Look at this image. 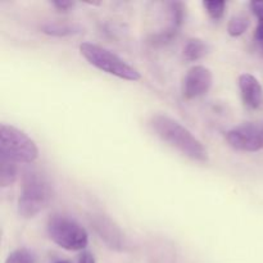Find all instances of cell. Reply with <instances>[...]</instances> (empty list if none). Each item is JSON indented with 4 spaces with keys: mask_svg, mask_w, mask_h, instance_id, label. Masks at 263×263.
Masks as SVG:
<instances>
[{
    "mask_svg": "<svg viewBox=\"0 0 263 263\" xmlns=\"http://www.w3.org/2000/svg\"><path fill=\"white\" fill-rule=\"evenodd\" d=\"M46 230L49 238L66 251H82L89 243L86 230L79 222L66 216L54 215L48 221Z\"/></svg>",
    "mask_w": 263,
    "mask_h": 263,
    "instance_id": "obj_5",
    "label": "cell"
},
{
    "mask_svg": "<svg viewBox=\"0 0 263 263\" xmlns=\"http://www.w3.org/2000/svg\"><path fill=\"white\" fill-rule=\"evenodd\" d=\"M41 31L44 33L53 36H69L79 33L81 31V27L77 25H69V23L62 22H48L41 26Z\"/></svg>",
    "mask_w": 263,
    "mask_h": 263,
    "instance_id": "obj_11",
    "label": "cell"
},
{
    "mask_svg": "<svg viewBox=\"0 0 263 263\" xmlns=\"http://www.w3.org/2000/svg\"><path fill=\"white\" fill-rule=\"evenodd\" d=\"M80 53L91 66L97 67L105 73L127 81H138L141 79L138 69L126 63L121 57L110 51L109 49L92 43H82L80 45Z\"/></svg>",
    "mask_w": 263,
    "mask_h": 263,
    "instance_id": "obj_3",
    "label": "cell"
},
{
    "mask_svg": "<svg viewBox=\"0 0 263 263\" xmlns=\"http://www.w3.org/2000/svg\"><path fill=\"white\" fill-rule=\"evenodd\" d=\"M18 176L17 163L0 157V186L7 187L15 182Z\"/></svg>",
    "mask_w": 263,
    "mask_h": 263,
    "instance_id": "obj_12",
    "label": "cell"
},
{
    "mask_svg": "<svg viewBox=\"0 0 263 263\" xmlns=\"http://www.w3.org/2000/svg\"><path fill=\"white\" fill-rule=\"evenodd\" d=\"M249 26V20L246 17V15H234L230 21H229L228 25V32L230 33L231 36L236 37V36L243 35L247 31Z\"/></svg>",
    "mask_w": 263,
    "mask_h": 263,
    "instance_id": "obj_13",
    "label": "cell"
},
{
    "mask_svg": "<svg viewBox=\"0 0 263 263\" xmlns=\"http://www.w3.org/2000/svg\"><path fill=\"white\" fill-rule=\"evenodd\" d=\"M51 263H69L68 261H55V262H51Z\"/></svg>",
    "mask_w": 263,
    "mask_h": 263,
    "instance_id": "obj_20",
    "label": "cell"
},
{
    "mask_svg": "<svg viewBox=\"0 0 263 263\" xmlns=\"http://www.w3.org/2000/svg\"><path fill=\"white\" fill-rule=\"evenodd\" d=\"M256 39L258 41H261V43H263V18H262V20H259L258 26H257Z\"/></svg>",
    "mask_w": 263,
    "mask_h": 263,
    "instance_id": "obj_19",
    "label": "cell"
},
{
    "mask_svg": "<svg viewBox=\"0 0 263 263\" xmlns=\"http://www.w3.org/2000/svg\"><path fill=\"white\" fill-rule=\"evenodd\" d=\"M151 126L164 143L187 158L197 162L208 161V152L202 141L175 118L167 115H154L151 118Z\"/></svg>",
    "mask_w": 263,
    "mask_h": 263,
    "instance_id": "obj_1",
    "label": "cell"
},
{
    "mask_svg": "<svg viewBox=\"0 0 263 263\" xmlns=\"http://www.w3.org/2000/svg\"><path fill=\"white\" fill-rule=\"evenodd\" d=\"M238 84L244 104L251 109H257L263 99V89L258 79L251 73H241Z\"/></svg>",
    "mask_w": 263,
    "mask_h": 263,
    "instance_id": "obj_9",
    "label": "cell"
},
{
    "mask_svg": "<svg viewBox=\"0 0 263 263\" xmlns=\"http://www.w3.org/2000/svg\"><path fill=\"white\" fill-rule=\"evenodd\" d=\"M208 44L202 39H190L184 46V58L187 62H195L202 59L208 53Z\"/></svg>",
    "mask_w": 263,
    "mask_h": 263,
    "instance_id": "obj_10",
    "label": "cell"
},
{
    "mask_svg": "<svg viewBox=\"0 0 263 263\" xmlns=\"http://www.w3.org/2000/svg\"><path fill=\"white\" fill-rule=\"evenodd\" d=\"M251 9L259 20L263 18V0H254L251 3Z\"/></svg>",
    "mask_w": 263,
    "mask_h": 263,
    "instance_id": "obj_16",
    "label": "cell"
},
{
    "mask_svg": "<svg viewBox=\"0 0 263 263\" xmlns=\"http://www.w3.org/2000/svg\"><path fill=\"white\" fill-rule=\"evenodd\" d=\"M5 263H36V256L30 249H15L8 256Z\"/></svg>",
    "mask_w": 263,
    "mask_h": 263,
    "instance_id": "obj_14",
    "label": "cell"
},
{
    "mask_svg": "<svg viewBox=\"0 0 263 263\" xmlns=\"http://www.w3.org/2000/svg\"><path fill=\"white\" fill-rule=\"evenodd\" d=\"M53 195V186L45 175L36 170L27 171L18 198V213L23 218L35 217L48 207Z\"/></svg>",
    "mask_w": 263,
    "mask_h": 263,
    "instance_id": "obj_2",
    "label": "cell"
},
{
    "mask_svg": "<svg viewBox=\"0 0 263 263\" xmlns=\"http://www.w3.org/2000/svg\"><path fill=\"white\" fill-rule=\"evenodd\" d=\"M92 228L102 240L115 249H122L126 246V238L122 231L105 216H95L92 218Z\"/></svg>",
    "mask_w": 263,
    "mask_h": 263,
    "instance_id": "obj_8",
    "label": "cell"
},
{
    "mask_svg": "<svg viewBox=\"0 0 263 263\" xmlns=\"http://www.w3.org/2000/svg\"><path fill=\"white\" fill-rule=\"evenodd\" d=\"M51 4L57 8L61 12H67L68 9H71L73 7V2H68V0H57V2H53Z\"/></svg>",
    "mask_w": 263,
    "mask_h": 263,
    "instance_id": "obj_17",
    "label": "cell"
},
{
    "mask_svg": "<svg viewBox=\"0 0 263 263\" xmlns=\"http://www.w3.org/2000/svg\"><path fill=\"white\" fill-rule=\"evenodd\" d=\"M0 157L14 163H32L39 157V148L26 133L14 126L0 125Z\"/></svg>",
    "mask_w": 263,
    "mask_h": 263,
    "instance_id": "obj_4",
    "label": "cell"
},
{
    "mask_svg": "<svg viewBox=\"0 0 263 263\" xmlns=\"http://www.w3.org/2000/svg\"><path fill=\"white\" fill-rule=\"evenodd\" d=\"M203 5H204L205 10L210 14V17L215 21H218L220 18H222L223 13H225V2H204Z\"/></svg>",
    "mask_w": 263,
    "mask_h": 263,
    "instance_id": "obj_15",
    "label": "cell"
},
{
    "mask_svg": "<svg viewBox=\"0 0 263 263\" xmlns=\"http://www.w3.org/2000/svg\"><path fill=\"white\" fill-rule=\"evenodd\" d=\"M231 148L239 152H259L263 149V123L246 122L230 128L225 135Z\"/></svg>",
    "mask_w": 263,
    "mask_h": 263,
    "instance_id": "obj_6",
    "label": "cell"
},
{
    "mask_svg": "<svg viewBox=\"0 0 263 263\" xmlns=\"http://www.w3.org/2000/svg\"><path fill=\"white\" fill-rule=\"evenodd\" d=\"M213 76L210 68L194 66L186 72L182 81V95L186 99H195L207 94L212 86Z\"/></svg>",
    "mask_w": 263,
    "mask_h": 263,
    "instance_id": "obj_7",
    "label": "cell"
},
{
    "mask_svg": "<svg viewBox=\"0 0 263 263\" xmlns=\"http://www.w3.org/2000/svg\"><path fill=\"white\" fill-rule=\"evenodd\" d=\"M79 263H95V258L91 253H89V252H84V253L81 254V257H80Z\"/></svg>",
    "mask_w": 263,
    "mask_h": 263,
    "instance_id": "obj_18",
    "label": "cell"
}]
</instances>
